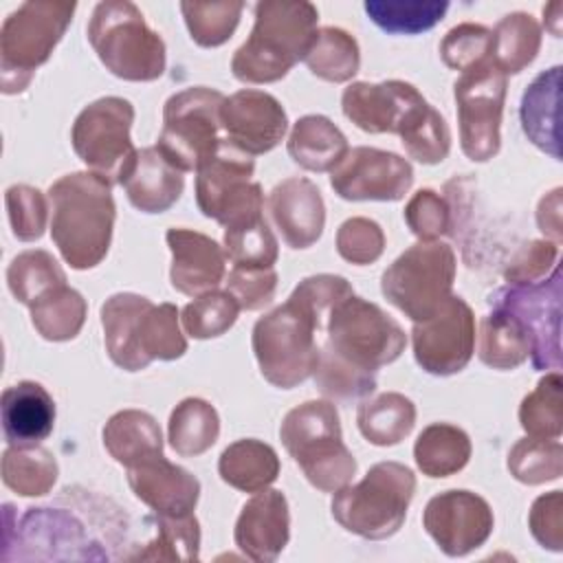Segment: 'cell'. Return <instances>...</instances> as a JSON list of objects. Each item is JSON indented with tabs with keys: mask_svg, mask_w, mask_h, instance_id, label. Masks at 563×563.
Instances as JSON below:
<instances>
[{
	"mask_svg": "<svg viewBox=\"0 0 563 563\" xmlns=\"http://www.w3.org/2000/svg\"><path fill=\"white\" fill-rule=\"evenodd\" d=\"M323 330L325 343L312 376L323 396L339 400L369 396L376 369L394 363L407 345L402 328L354 292L332 306Z\"/></svg>",
	"mask_w": 563,
	"mask_h": 563,
	"instance_id": "1",
	"label": "cell"
},
{
	"mask_svg": "<svg viewBox=\"0 0 563 563\" xmlns=\"http://www.w3.org/2000/svg\"><path fill=\"white\" fill-rule=\"evenodd\" d=\"M352 292L345 277L312 275L301 279L282 306L257 319L251 343L260 372L271 385L290 389L314 374L317 332L323 330L332 306Z\"/></svg>",
	"mask_w": 563,
	"mask_h": 563,
	"instance_id": "2",
	"label": "cell"
},
{
	"mask_svg": "<svg viewBox=\"0 0 563 563\" xmlns=\"http://www.w3.org/2000/svg\"><path fill=\"white\" fill-rule=\"evenodd\" d=\"M128 534L125 515L110 499L90 490L64 488L55 504L26 508L20 519L15 545L18 559H119V548Z\"/></svg>",
	"mask_w": 563,
	"mask_h": 563,
	"instance_id": "3",
	"label": "cell"
},
{
	"mask_svg": "<svg viewBox=\"0 0 563 563\" xmlns=\"http://www.w3.org/2000/svg\"><path fill=\"white\" fill-rule=\"evenodd\" d=\"M51 235L64 262L75 271L97 266L112 240V183L95 172H73L48 189Z\"/></svg>",
	"mask_w": 563,
	"mask_h": 563,
	"instance_id": "4",
	"label": "cell"
},
{
	"mask_svg": "<svg viewBox=\"0 0 563 563\" xmlns=\"http://www.w3.org/2000/svg\"><path fill=\"white\" fill-rule=\"evenodd\" d=\"M319 11L306 0H262L249 40L235 51L231 70L244 84H271L306 57L317 35Z\"/></svg>",
	"mask_w": 563,
	"mask_h": 563,
	"instance_id": "5",
	"label": "cell"
},
{
	"mask_svg": "<svg viewBox=\"0 0 563 563\" xmlns=\"http://www.w3.org/2000/svg\"><path fill=\"white\" fill-rule=\"evenodd\" d=\"M108 356L125 372L145 369L152 361H174L187 352L174 303L154 306L147 297L117 292L101 306Z\"/></svg>",
	"mask_w": 563,
	"mask_h": 563,
	"instance_id": "6",
	"label": "cell"
},
{
	"mask_svg": "<svg viewBox=\"0 0 563 563\" xmlns=\"http://www.w3.org/2000/svg\"><path fill=\"white\" fill-rule=\"evenodd\" d=\"M279 438L306 479L323 493H336L356 473V460L343 444L336 407L328 400H306L290 409Z\"/></svg>",
	"mask_w": 563,
	"mask_h": 563,
	"instance_id": "7",
	"label": "cell"
},
{
	"mask_svg": "<svg viewBox=\"0 0 563 563\" xmlns=\"http://www.w3.org/2000/svg\"><path fill=\"white\" fill-rule=\"evenodd\" d=\"M88 42L101 64L121 79L154 81L165 70V42L134 2H99L88 22Z\"/></svg>",
	"mask_w": 563,
	"mask_h": 563,
	"instance_id": "8",
	"label": "cell"
},
{
	"mask_svg": "<svg viewBox=\"0 0 563 563\" xmlns=\"http://www.w3.org/2000/svg\"><path fill=\"white\" fill-rule=\"evenodd\" d=\"M416 490V475L398 462H378L332 497V517L352 534L380 541L400 530Z\"/></svg>",
	"mask_w": 563,
	"mask_h": 563,
	"instance_id": "9",
	"label": "cell"
},
{
	"mask_svg": "<svg viewBox=\"0 0 563 563\" xmlns=\"http://www.w3.org/2000/svg\"><path fill=\"white\" fill-rule=\"evenodd\" d=\"M77 4L29 0L11 11L0 31V86L4 95L22 92L66 33Z\"/></svg>",
	"mask_w": 563,
	"mask_h": 563,
	"instance_id": "10",
	"label": "cell"
},
{
	"mask_svg": "<svg viewBox=\"0 0 563 563\" xmlns=\"http://www.w3.org/2000/svg\"><path fill=\"white\" fill-rule=\"evenodd\" d=\"M453 279V249L438 240H420L383 273L380 290L389 303L418 323L433 317L446 303Z\"/></svg>",
	"mask_w": 563,
	"mask_h": 563,
	"instance_id": "11",
	"label": "cell"
},
{
	"mask_svg": "<svg viewBox=\"0 0 563 563\" xmlns=\"http://www.w3.org/2000/svg\"><path fill=\"white\" fill-rule=\"evenodd\" d=\"M224 95L205 86L172 95L163 108L158 152L183 174L198 172L220 147V108Z\"/></svg>",
	"mask_w": 563,
	"mask_h": 563,
	"instance_id": "12",
	"label": "cell"
},
{
	"mask_svg": "<svg viewBox=\"0 0 563 563\" xmlns=\"http://www.w3.org/2000/svg\"><path fill=\"white\" fill-rule=\"evenodd\" d=\"M488 306L519 323L530 341L534 369L561 367V266L532 284H506L488 297Z\"/></svg>",
	"mask_w": 563,
	"mask_h": 563,
	"instance_id": "13",
	"label": "cell"
},
{
	"mask_svg": "<svg viewBox=\"0 0 563 563\" xmlns=\"http://www.w3.org/2000/svg\"><path fill=\"white\" fill-rule=\"evenodd\" d=\"M134 108L121 97H101L88 103L75 119L70 141L75 154L90 172L119 185L121 174L136 156L130 141Z\"/></svg>",
	"mask_w": 563,
	"mask_h": 563,
	"instance_id": "14",
	"label": "cell"
},
{
	"mask_svg": "<svg viewBox=\"0 0 563 563\" xmlns=\"http://www.w3.org/2000/svg\"><path fill=\"white\" fill-rule=\"evenodd\" d=\"M255 163L249 154L235 150L227 141L196 172V202L207 218L222 227L262 216L264 194L251 183Z\"/></svg>",
	"mask_w": 563,
	"mask_h": 563,
	"instance_id": "15",
	"label": "cell"
},
{
	"mask_svg": "<svg viewBox=\"0 0 563 563\" xmlns=\"http://www.w3.org/2000/svg\"><path fill=\"white\" fill-rule=\"evenodd\" d=\"M453 95L462 152L477 163L493 158L501 145L499 128L506 101V75L490 62H484L460 75Z\"/></svg>",
	"mask_w": 563,
	"mask_h": 563,
	"instance_id": "16",
	"label": "cell"
},
{
	"mask_svg": "<svg viewBox=\"0 0 563 563\" xmlns=\"http://www.w3.org/2000/svg\"><path fill=\"white\" fill-rule=\"evenodd\" d=\"M343 114L363 132L398 134L400 141L413 132L433 106L416 90V86L389 79L380 84L356 81L343 90Z\"/></svg>",
	"mask_w": 563,
	"mask_h": 563,
	"instance_id": "17",
	"label": "cell"
},
{
	"mask_svg": "<svg viewBox=\"0 0 563 563\" xmlns=\"http://www.w3.org/2000/svg\"><path fill=\"white\" fill-rule=\"evenodd\" d=\"M416 363L435 376H449L466 367L475 350V317L471 306L451 295L427 321L411 330Z\"/></svg>",
	"mask_w": 563,
	"mask_h": 563,
	"instance_id": "18",
	"label": "cell"
},
{
	"mask_svg": "<svg viewBox=\"0 0 563 563\" xmlns=\"http://www.w3.org/2000/svg\"><path fill=\"white\" fill-rule=\"evenodd\" d=\"M413 183L407 158L378 147H352L332 169L330 185L343 200H400Z\"/></svg>",
	"mask_w": 563,
	"mask_h": 563,
	"instance_id": "19",
	"label": "cell"
},
{
	"mask_svg": "<svg viewBox=\"0 0 563 563\" xmlns=\"http://www.w3.org/2000/svg\"><path fill=\"white\" fill-rule=\"evenodd\" d=\"M424 530L449 556H464L493 532L488 501L471 490H446L429 499L422 515Z\"/></svg>",
	"mask_w": 563,
	"mask_h": 563,
	"instance_id": "20",
	"label": "cell"
},
{
	"mask_svg": "<svg viewBox=\"0 0 563 563\" xmlns=\"http://www.w3.org/2000/svg\"><path fill=\"white\" fill-rule=\"evenodd\" d=\"M220 128L224 130V141L229 145L249 156H257L282 143L288 119L273 95L244 88L224 97L220 108Z\"/></svg>",
	"mask_w": 563,
	"mask_h": 563,
	"instance_id": "21",
	"label": "cell"
},
{
	"mask_svg": "<svg viewBox=\"0 0 563 563\" xmlns=\"http://www.w3.org/2000/svg\"><path fill=\"white\" fill-rule=\"evenodd\" d=\"M128 484L143 504L167 517L194 515L200 497V482L183 466L165 460L163 453L128 466Z\"/></svg>",
	"mask_w": 563,
	"mask_h": 563,
	"instance_id": "22",
	"label": "cell"
},
{
	"mask_svg": "<svg viewBox=\"0 0 563 563\" xmlns=\"http://www.w3.org/2000/svg\"><path fill=\"white\" fill-rule=\"evenodd\" d=\"M288 501L282 490H257L235 523V545L253 561H275L290 537Z\"/></svg>",
	"mask_w": 563,
	"mask_h": 563,
	"instance_id": "23",
	"label": "cell"
},
{
	"mask_svg": "<svg viewBox=\"0 0 563 563\" xmlns=\"http://www.w3.org/2000/svg\"><path fill=\"white\" fill-rule=\"evenodd\" d=\"M268 211L290 249H308L321 238L325 205L312 180L292 176L275 185L268 196Z\"/></svg>",
	"mask_w": 563,
	"mask_h": 563,
	"instance_id": "24",
	"label": "cell"
},
{
	"mask_svg": "<svg viewBox=\"0 0 563 563\" xmlns=\"http://www.w3.org/2000/svg\"><path fill=\"white\" fill-rule=\"evenodd\" d=\"M167 246L172 251V286L183 295H202L224 279L227 255L209 235L191 229H169Z\"/></svg>",
	"mask_w": 563,
	"mask_h": 563,
	"instance_id": "25",
	"label": "cell"
},
{
	"mask_svg": "<svg viewBox=\"0 0 563 563\" xmlns=\"http://www.w3.org/2000/svg\"><path fill=\"white\" fill-rule=\"evenodd\" d=\"M119 185L125 189L128 200L143 213L167 211L183 194L185 178L156 145L136 150V156L121 174Z\"/></svg>",
	"mask_w": 563,
	"mask_h": 563,
	"instance_id": "26",
	"label": "cell"
},
{
	"mask_svg": "<svg viewBox=\"0 0 563 563\" xmlns=\"http://www.w3.org/2000/svg\"><path fill=\"white\" fill-rule=\"evenodd\" d=\"M2 431L9 446H35L55 424V402L35 380H22L2 391Z\"/></svg>",
	"mask_w": 563,
	"mask_h": 563,
	"instance_id": "27",
	"label": "cell"
},
{
	"mask_svg": "<svg viewBox=\"0 0 563 563\" xmlns=\"http://www.w3.org/2000/svg\"><path fill=\"white\" fill-rule=\"evenodd\" d=\"M559 88L561 66L537 75L521 97V128L526 136L552 158H561L559 150Z\"/></svg>",
	"mask_w": 563,
	"mask_h": 563,
	"instance_id": "28",
	"label": "cell"
},
{
	"mask_svg": "<svg viewBox=\"0 0 563 563\" xmlns=\"http://www.w3.org/2000/svg\"><path fill=\"white\" fill-rule=\"evenodd\" d=\"M347 152L345 134L323 114L301 117L288 136V154L308 172H332Z\"/></svg>",
	"mask_w": 563,
	"mask_h": 563,
	"instance_id": "29",
	"label": "cell"
},
{
	"mask_svg": "<svg viewBox=\"0 0 563 563\" xmlns=\"http://www.w3.org/2000/svg\"><path fill=\"white\" fill-rule=\"evenodd\" d=\"M103 446L125 468L134 466L163 453L161 427L147 411L123 409L106 422Z\"/></svg>",
	"mask_w": 563,
	"mask_h": 563,
	"instance_id": "30",
	"label": "cell"
},
{
	"mask_svg": "<svg viewBox=\"0 0 563 563\" xmlns=\"http://www.w3.org/2000/svg\"><path fill=\"white\" fill-rule=\"evenodd\" d=\"M220 477L244 493L268 488L279 475V457L266 442L246 438L229 444L218 462Z\"/></svg>",
	"mask_w": 563,
	"mask_h": 563,
	"instance_id": "31",
	"label": "cell"
},
{
	"mask_svg": "<svg viewBox=\"0 0 563 563\" xmlns=\"http://www.w3.org/2000/svg\"><path fill=\"white\" fill-rule=\"evenodd\" d=\"M541 48V26L523 11L504 15L490 31V64L504 75L521 73Z\"/></svg>",
	"mask_w": 563,
	"mask_h": 563,
	"instance_id": "32",
	"label": "cell"
},
{
	"mask_svg": "<svg viewBox=\"0 0 563 563\" xmlns=\"http://www.w3.org/2000/svg\"><path fill=\"white\" fill-rule=\"evenodd\" d=\"M416 422L413 402L398 394L387 391L372 400H363L356 411V424L363 438L376 446H391L405 440Z\"/></svg>",
	"mask_w": 563,
	"mask_h": 563,
	"instance_id": "33",
	"label": "cell"
},
{
	"mask_svg": "<svg viewBox=\"0 0 563 563\" xmlns=\"http://www.w3.org/2000/svg\"><path fill=\"white\" fill-rule=\"evenodd\" d=\"M413 457L429 477H449L462 471L471 457V440L464 429L446 422H433L416 440Z\"/></svg>",
	"mask_w": 563,
	"mask_h": 563,
	"instance_id": "34",
	"label": "cell"
},
{
	"mask_svg": "<svg viewBox=\"0 0 563 563\" xmlns=\"http://www.w3.org/2000/svg\"><path fill=\"white\" fill-rule=\"evenodd\" d=\"M31 310V321L35 330L48 341L75 339L86 321V299L70 286L59 284L44 292Z\"/></svg>",
	"mask_w": 563,
	"mask_h": 563,
	"instance_id": "35",
	"label": "cell"
},
{
	"mask_svg": "<svg viewBox=\"0 0 563 563\" xmlns=\"http://www.w3.org/2000/svg\"><path fill=\"white\" fill-rule=\"evenodd\" d=\"M218 433V411L202 398H185L169 416V444L183 457L200 455L211 449Z\"/></svg>",
	"mask_w": 563,
	"mask_h": 563,
	"instance_id": "36",
	"label": "cell"
},
{
	"mask_svg": "<svg viewBox=\"0 0 563 563\" xmlns=\"http://www.w3.org/2000/svg\"><path fill=\"white\" fill-rule=\"evenodd\" d=\"M303 62L312 75L332 84H343L358 73V44L347 31L339 26H323L317 31Z\"/></svg>",
	"mask_w": 563,
	"mask_h": 563,
	"instance_id": "37",
	"label": "cell"
},
{
	"mask_svg": "<svg viewBox=\"0 0 563 563\" xmlns=\"http://www.w3.org/2000/svg\"><path fill=\"white\" fill-rule=\"evenodd\" d=\"M369 20L391 35H418L433 29L449 11L446 0H367Z\"/></svg>",
	"mask_w": 563,
	"mask_h": 563,
	"instance_id": "38",
	"label": "cell"
},
{
	"mask_svg": "<svg viewBox=\"0 0 563 563\" xmlns=\"http://www.w3.org/2000/svg\"><path fill=\"white\" fill-rule=\"evenodd\" d=\"M57 479V462L44 446H9L2 455V482L24 497L46 495Z\"/></svg>",
	"mask_w": 563,
	"mask_h": 563,
	"instance_id": "39",
	"label": "cell"
},
{
	"mask_svg": "<svg viewBox=\"0 0 563 563\" xmlns=\"http://www.w3.org/2000/svg\"><path fill=\"white\" fill-rule=\"evenodd\" d=\"M479 358L495 369H512L530 354V341L515 319L490 308L479 323Z\"/></svg>",
	"mask_w": 563,
	"mask_h": 563,
	"instance_id": "40",
	"label": "cell"
},
{
	"mask_svg": "<svg viewBox=\"0 0 563 563\" xmlns=\"http://www.w3.org/2000/svg\"><path fill=\"white\" fill-rule=\"evenodd\" d=\"M7 284L13 297L26 308L51 288L66 284V275L48 251H24L7 268Z\"/></svg>",
	"mask_w": 563,
	"mask_h": 563,
	"instance_id": "41",
	"label": "cell"
},
{
	"mask_svg": "<svg viewBox=\"0 0 563 563\" xmlns=\"http://www.w3.org/2000/svg\"><path fill=\"white\" fill-rule=\"evenodd\" d=\"M559 369L545 374L519 407V422L530 438L554 440L563 431V396Z\"/></svg>",
	"mask_w": 563,
	"mask_h": 563,
	"instance_id": "42",
	"label": "cell"
},
{
	"mask_svg": "<svg viewBox=\"0 0 563 563\" xmlns=\"http://www.w3.org/2000/svg\"><path fill=\"white\" fill-rule=\"evenodd\" d=\"M224 253L233 266L273 268L279 249L264 216H257L224 227Z\"/></svg>",
	"mask_w": 563,
	"mask_h": 563,
	"instance_id": "43",
	"label": "cell"
},
{
	"mask_svg": "<svg viewBox=\"0 0 563 563\" xmlns=\"http://www.w3.org/2000/svg\"><path fill=\"white\" fill-rule=\"evenodd\" d=\"M180 11L191 40L198 46L213 48L233 35L244 11V2H180Z\"/></svg>",
	"mask_w": 563,
	"mask_h": 563,
	"instance_id": "44",
	"label": "cell"
},
{
	"mask_svg": "<svg viewBox=\"0 0 563 563\" xmlns=\"http://www.w3.org/2000/svg\"><path fill=\"white\" fill-rule=\"evenodd\" d=\"M200 530L194 515L167 517L156 515V539L147 543L145 552L130 554L128 561H194L198 559Z\"/></svg>",
	"mask_w": 563,
	"mask_h": 563,
	"instance_id": "45",
	"label": "cell"
},
{
	"mask_svg": "<svg viewBox=\"0 0 563 563\" xmlns=\"http://www.w3.org/2000/svg\"><path fill=\"white\" fill-rule=\"evenodd\" d=\"M508 468L515 479L523 484H543L561 477L563 446L559 438L539 440L523 438L508 453Z\"/></svg>",
	"mask_w": 563,
	"mask_h": 563,
	"instance_id": "46",
	"label": "cell"
},
{
	"mask_svg": "<svg viewBox=\"0 0 563 563\" xmlns=\"http://www.w3.org/2000/svg\"><path fill=\"white\" fill-rule=\"evenodd\" d=\"M240 303L229 290H209L183 308V328L194 339L224 334L238 319Z\"/></svg>",
	"mask_w": 563,
	"mask_h": 563,
	"instance_id": "47",
	"label": "cell"
},
{
	"mask_svg": "<svg viewBox=\"0 0 563 563\" xmlns=\"http://www.w3.org/2000/svg\"><path fill=\"white\" fill-rule=\"evenodd\" d=\"M440 57L449 68L460 73L490 62V31L473 22L453 26L440 44Z\"/></svg>",
	"mask_w": 563,
	"mask_h": 563,
	"instance_id": "48",
	"label": "cell"
},
{
	"mask_svg": "<svg viewBox=\"0 0 563 563\" xmlns=\"http://www.w3.org/2000/svg\"><path fill=\"white\" fill-rule=\"evenodd\" d=\"M4 202H7L13 235L18 240L33 242L42 238L46 229L48 207L40 189L29 185H11L4 194Z\"/></svg>",
	"mask_w": 563,
	"mask_h": 563,
	"instance_id": "49",
	"label": "cell"
},
{
	"mask_svg": "<svg viewBox=\"0 0 563 563\" xmlns=\"http://www.w3.org/2000/svg\"><path fill=\"white\" fill-rule=\"evenodd\" d=\"M405 220L420 240H438L453 229L451 205L433 189H420L405 207Z\"/></svg>",
	"mask_w": 563,
	"mask_h": 563,
	"instance_id": "50",
	"label": "cell"
},
{
	"mask_svg": "<svg viewBox=\"0 0 563 563\" xmlns=\"http://www.w3.org/2000/svg\"><path fill=\"white\" fill-rule=\"evenodd\" d=\"M385 249L383 229L369 218H350L336 231V251L352 264H372Z\"/></svg>",
	"mask_w": 563,
	"mask_h": 563,
	"instance_id": "51",
	"label": "cell"
},
{
	"mask_svg": "<svg viewBox=\"0 0 563 563\" xmlns=\"http://www.w3.org/2000/svg\"><path fill=\"white\" fill-rule=\"evenodd\" d=\"M405 152L424 165H435L442 163L449 156L451 150V132L444 121V117L431 108L429 114L413 128L411 134H407L402 141Z\"/></svg>",
	"mask_w": 563,
	"mask_h": 563,
	"instance_id": "52",
	"label": "cell"
},
{
	"mask_svg": "<svg viewBox=\"0 0 563 563\" xmlns=\"http://www.w3.org/2000/svg\"><path fill=\"white\" fill-rule=\"evenodd\" d=\"M227 290L242 310H260L273 301L277 290V273L273 268L233 266L227 277Z\"/></svg>",
	"mask_w": 563,
	"mask_h": 563,
	"instance_id": "53",
	"label": "cell"
},
{
	"mask_svg": "<svg viewBox=\"0 0 563 563\" xmlns=\"http://www.w3.org/2000/svg\"><path fill=\"white\" fill-rule=\"evenodd\" d=\"M559 244L550 240H532L517 251L510 260L504 277L508 284H532L548 275L550 268L556 266Z\"/></svg>",
	"mask_w": 563,
	"mask_h": 563,
	"instance_id": "54",
	"label": "cell"
},
{
	"mask_svg": "<svg viewBox=\"0 0 563 563\" xmlns=\"http://www.w3.org/2000/svg\"><path fill=\"white\" fill-rule=\"evenodd\" d=\"M530 530L534 539L554 552L563 545V495L552 490L541 495L530 508Z\"/></svg>",
	"mask_w": 563,
	"mask_h": 563,
	"instance_id": "55",
	"label": "cell"
},
{
	"mask_svg": "<svg viewBox=\"0 0 563 563\" xmlns=\"http://www.w3.org/2000/svg\"><path fill=\"white\" fill-rule=\"evenodd\" d=\"M537 224L543 235L550 238V242L559 244L563 238V227H561V189L550 191L548 196L541 198L539 209H537Z\"/></svg>",
	"mask_w": 563,
	"mask_h": 563,
	"instance_id": "56",
	"label": "cell"
},
{
	"mask_svg": "<svg viewBox=\"0 0 563 563\" xmlns=\"http://www.w3.org/2000/svg\"><path fill=\"white\" fill-rule=\"evenodd\" d=\"M561 11H563V4L556 0V2H550L548 7H543V22H545V29L554 35V37H561Z\"/></svg>",
	"mask_w": 563,
	"mask_h": 563,
	"instance_id": "57",
	"label": "cell"
}]
</instances>
